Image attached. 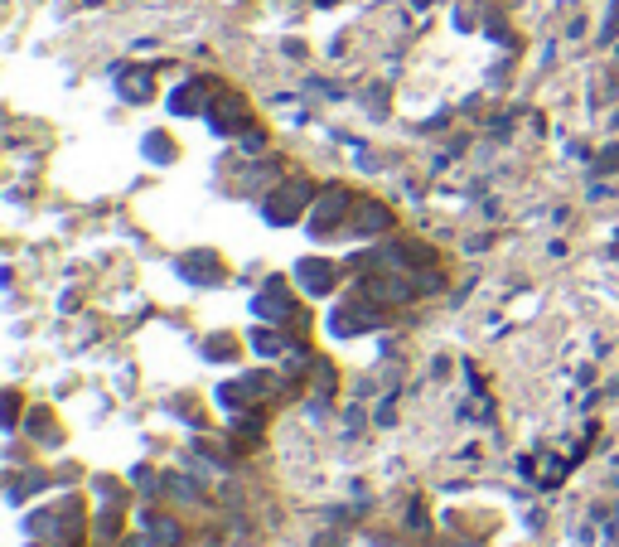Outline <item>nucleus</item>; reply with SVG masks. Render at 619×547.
Wrapping results in <instances>:
<instances>
[{
    "label": "nucleus",
    "instance_id": "1",
    "mask_svg": "<svg viewBox=\"0 0 619 547\" xmlns=\"http://www.w3.org/2000/svg\"><path fill=\"white\" fill-rule=\"evenodd\" d=\"M354 199L358 194L348 189V184H325V189L315 194V204H310V213H305V228L310 237H339V233H348V213H354Z\"/></svg>",
    "mask_w": 619,
    "mask_h": 547
},
{
    "label": "nucleus",
    "instance_id": "14",
    "mask_svg": "<svg viewBox=\"0 0 619 547\" xmlns=\"http://www.w3.org/2000/svg\"><path fill=\"white\" fill-rule=\"evenodd\" d=\"M164 489H174V499H184V504H194L199 499V480H189V474H170V480H164Z\"/></svg>",
    "mask_w": 619,
    "mask_h": 547
},
{
    "label": "nucleus",
    "instance_id": "17",
    "mask_svg": "<svg viewBox=\"0 0 619 547\" xmlns=\"http://www.w3.org/2000/svg\"><path fill=\"white\" fill-rule=\"evenodd\" d=\"M619 35V5H610V19H605V29H600V39L610 44V39Z\"/></svg>",
    "mask_w": 619,
    "mask_h": 547
},
{
    "label": "nucleus",
    "instance_id": "16",
    "mask_svg": "<svg viewBox=\"0 0 619 547\" xmlns=\"http://www.w3.org/2000/svg\"><path fill=\"white\" fill-rule=\"evenodd\" d=\"M242 150H247V156H256V150H266V136H262V131H256V127H247V131H242Z\"/></svg>",
    "mask_w": 619,
    "mask_h": 547
},
{
    "label": "nucleus",
    "instance_id": "7",
    "mask_svg": "<svg viewBox=\"0 0 619 547\" xmlns=\"http://www.w3.org/2000/svg\"><path fill=\"white\" fill-rule=\"evenodd\" d=\"M247 102L237 97V92H218V102L209 107V127L218 131V136H242L247 131Z\"/></svg>",
    "mask_w": 619,
    "mask_h": 547
},
{
    "label": "nucleus",
    "instance_id": "9",
    "mask_svg": "<svg viewBox=\"0 0 619 547\" xmlns=\"http://www.w3.org/2000/svg\"><path fill=\"white\" fill-rule=\"evenodd\" d=\"M209 88H213V78H184L170 92V112L174 117H209Z\"/></svg>",
    "mask_w": 619,
    "mask_h": 547
},
{
    "label": "nucleus",
    "instance_id": "2",
    "mask_svg": "<svg viewBox=\"0 0 619 547\" xmlns=\"http://www.w3.org/2000/svg\"><path fill=\"white\" fill-rule=\"evenodd\" d=\"M310 204H315V184L310 180L271 184V194L262 199V219L271 223V228H291V223H301L310 213Z\"/></svg>",
    "mask_w": 619,
    "mask_h": 547
},
{
    "label": "nucleus",
    "instance_id": "8",
    "mask_svg": "<svg viewBox=\"0 0 619 547\" xmlns=\"http://www.w3.org/2000/svg\"><path fill=\"white\" fill-rule=\"evenodd\" d=\"M180 276L184 281H194V286H223V276H228V266H223V257L218 252H184L180 257Z\"/></svg>",
    "mask_w": 619,
    "mask_h": 547
},
{
    "label": "nucleus",
    "instance_id": "18",
    "mask_svg": "<svg viewBox=\"0 0 619 547\" xmlns=\"http://www.w3.org/2000/svg\"><path fill=\"white\" fill-rule=\"evenodd\" d=\"M315 5H339V0H315Z\"/></svg>",
    "mask_w": 619,
    "mask_h": 547
},
{
    "label": "nucleus",
    "instance_id": "12",
    "mask_svg": "<svg viewBox=\"0 0 619 547\" xmlns=\"http://www.w3.org/2000/svg\"><path fill=\"white\" fill-rule=\"evenodd\" d=\"M146 538H150V547H180L184 533H180V523H174V519H155V513H150V533H146Z\"/></svg>",
    "mask_w": 619,
    "mask_h": 547
},
{
    "label": "nucleus",
    "instance_id": "15",
    "mask_svg": "<svg viewBox=\"0 0 619 547\" xmlns=\"http://www.w3.org/2000/svg\"><path fill=\"white\" fill-rule=\"evenodd\" d=\"M619 170V146H605L600 160H595V174H615Z\"/></svg>",
    "mask_w": 619,
    "mask_h": 547
},
{
    "label": "nucleus",
    "instance_id": "13",
    "mask_svg": "<svg viewBox=\"0 0 619 547\" xmlns=\"http://www.w3.org/2000/svg\"><path fill=\"white\" fill-rule=\"evenodd\" d=\"M237 335H209V344H203V358H213V364H228V358H237Z\"/></svg>",
    "mask_w": 619,
    "mask_h": 547
},
{
    "label": "nucleus",
    "instance_id": "10",
    "mask_svg": "<svg viewBox=\"0 0 619 547\" xmlns=\"http://www.w3.org/2000/svg\"><path fill=\"white\" fill-rule=\"evenodd\" d=\"M117 92L141 107V102H155V68H117Z\"/></svg>",
    "mask_w": 619,
    "mask_h": 547
},
{
    "label": "nucleus",
    "instance_id": "6",
    "mask_svg": "<svg viewBox=\"0 0 619 547\" xmlns=\"http://www.w3.org/2000/svg\"><path fill=\"white\" fill-rule=\"evenodd\" d=\"M339 276H344V272H339L329 257H301V262H295V286H301L305 296H315V301L334 291Z\"/></svg>",
    "mask_w": 619,
    "mask_h": 547
},
{
    "label": "nucleus",
    "instance_id": "11",
    "mask_svg": "<svg viewBox=\"0 0 619 547\" xmlns=\"http://www.w3.org/2000/svg\"><path fill=\"white\" fill-rule=\"evenodd\" d=\"M141 150H146V160H150V165H170L174 156H180V150H174V141L164 136V131H150V136L141 141Z\"/></svg>",
    "mask_w": 619,
    "mask_h": 547
},
{
    "label": "nucleus",
    "instance_id": "3",
    "mask_svg": "<svg viewBox=\"0 0 619 547\" xmlns=\"http://www.w3.org/2000/svg\"><path fill=\"white\" fill-rule=\"evenodd\" d=\"M387 325V305H378L373 296H348V301L334 305V315H329V335L334 339H354V335H368V329Z\"/></svg>",
    "mask_w": 619,
    "mask_h": 547
},
{
    "label": "nucleus",
    "instance_id": "5",
    "mask_svg": "<svg viewBox=\"0 0 619 547\" xmlns=\"http://www.w3.org/2000/svg\"><path fill=\"white\" fill-rule=\"evenodd\" d=\"M392 233V209L383 199H354V213H348V233L344 237H358V243H373V237H387Z\"/></svg>",
    "mask_w": 619,
    "mask_h": 547
},
{
    "label": "nucleus",
    "instance_id": "4",
    "mask_svg": "<svg viewBox=\"0 0 619 547\" xmlns=\"http://www.w3.org/2000/svg\"><path fill=\"white\" fill-rule=\"evenodd\" d=\"M252 315L256 320H271V325H291V320H301V301H295L291 281H266L262 291L252 296Z\"/></svg>",
    "mask_w": 619,
    "mask_h": 547
}]
</instances>
